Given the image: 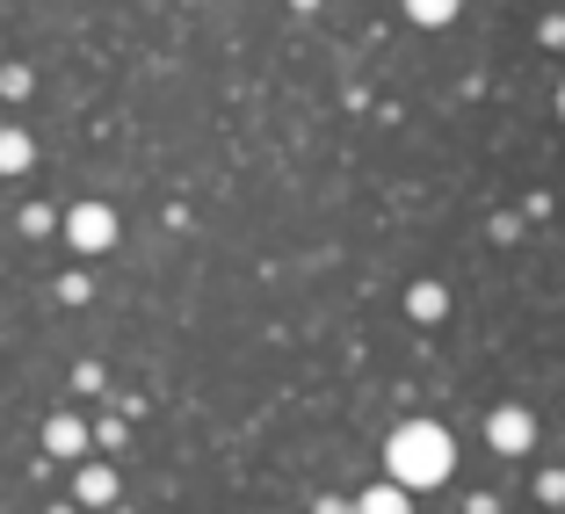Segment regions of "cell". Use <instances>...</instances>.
<instances>
[{"label": "cell", "mask_w": 565, "mask_h": 514, "mask_svg": "<svg viewBox=\"0 0 565 514\" xmlns=\"http://www.w3.org/2000/svg\"><path fill=\"white\" fill-rule=\"evenodd\" d=\"M22 95H30V66H8L0 73V101H22Z\"/></svg>", "instance_id": "cell-10"}, {"label": "cell", "mask_w": 565, "mask_h": 514, "mask_svg": "<svg viewBox=\"0 0 565 514\" xmlns=\"http://www.w3.org/2000/svg\"><path fill=\"white\" fill-rule=\"evenodd\" d=\"M73 500H81V507H109V500H117V471L81 464V479H73Z\"/></svg>", "instance_id": "cell-5"}, {"label": "cell", "mask_w": 565, "mask_h": 514, "mask_svg": "<svg viewBox=\"0 0 565 514\" xmlns=\"http://www.w3.org/2000/svg\"><path fill=\"white\" fill-rule=\"evenodd\" d=\"M36 160V146H30V131H0V174H22V167Z\"/></svg>", "instance_id": "cell-7"}, {"label": "cell", "mask_w": 565, "mask_h": 514, "mask_svg": "<svg viewBox=\"0 0 565 514\" xmlns=\"http://www.w3.org/2000/svg\"><path fill=\"white\" fill-rule=\"evenodd\" d=\"M66 239L81 254H109V247H117V211H109V203H81V211H66Z\"/></svg>", "instance_id": "cell-2"}, {"label": "cell", "mask_w": 565, "mask_h": 514, "mask_svg": "<svg viewBox=\"0 0 565 514\" xmlns=\"http://www.w3.org/2000/svg\"><path fill=\"white\" fill-rule=\"evenodd\" d=\"M406 15H414L420 30H443V22L457 15V0H406Z\"/></svg>", "instance_id": "cell-8"}, {"label": "cell", "mask_w": 565, "mask_h": 514, "mask_svg": "<svg viewBox=\"0 0 565 514\" xmlns=\"http://www.w3.org/2000/svg\"><path fill=\"white\" fill-rule=\"evenodd\" d=\"M349 514H414V500H406V485H370Z\"/></svg>", "instance_id": "cell-6"}, {"label": "cell", "mask_w": 565, "mask_h": 514, "mask_svg": "<svg viewBox=\"0 0 565 514\" xmlns=\"http://www.w3.org/2000/svg\"><path fill=\"white\" fill-rule=\"evenodd\" d=\"M406 304H414V319H443V282H414V298H406Z\"/></svg>", "instance_id": "cell-9"}, {"label": "cell", "mask_w": 565, "mask_h": 514, "mask_svg": "<svg viewBox=\"0 0 565 514\" xmlns=\"http://www.w3.org/2000/svg\"><path fill=\"white\" fill-rule=\"evenodd\" d=\"M87 442H95V435H87L73 414H51V420H44V449L58 457V464H81V449H87Z\"/></svg>", "instance_id": "cell-4"}, {"label": "cell", "mask_w": 565, "mask_h": 514, "mask_svg": "<svg viewBox=\"0 0 565 514\" xmlns=\"http://www.w3.org/2000/svg\"><path fill=\"white\" fill-rule=\"evenodd\" d=\"M486 442H493L500 457H522V449L536 442V414L530 406H500V414L486 420Z\"/></svg>", "instance_id": "cell-3"}, {"label": "cell", "mask_w": 565, "mask_h": 514, "mask_svg": "<svg viewBox=\"0 0 565 514\" xmlns=\"http://www.w3.org/2000/svg\"><path fill=\"white\" fill-rule=\"evenodd\" d=\"M384 464H392V485L428 493V485H443L449 471H457V442H449V428H435V420H406V428L384 442Z\"/></svg>", "instance_id": "cell-1"}, {"label": "cell", "mask_w": 565, "mask_h": 514, "mask_svg": "<svg viewBox=\"0 0 565 514\" xmlns=\"http://www.w3.org/2000/svg\"><path fill=\"white\" fill-rule=\"evenodd\" d=\"M558 101H565V95H558Z\"/></svg>", "instance_id": "cell-11"}]
</instances>
